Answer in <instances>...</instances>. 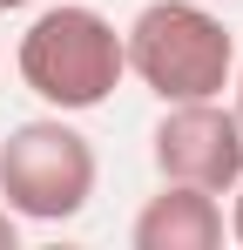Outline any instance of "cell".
<instances>
[{
  "label": "cell",
  "mask_w": 243,
  "mask_h": 250,
  "mask_svg": "<svg viewBox=\"0 0 243 250\" xmlns=\"http://www.w3.org/2000/svg\"><path fill=\"white\" fill-rule=\"evenodd\" d=\"M14 68H20L27 95L47 102L54 115H88L128 82L122 27L88 0L40 7L27 21V34H20V47H14Z\"/></svg>",
  "instance_id": "6da1fadb"
},
{
  "label": "cell",
  "mask_w": 243,
  "mask_h": 250,
  "mask_svg": "<svg viewBox=\"0 0 243 250\" xmlns=\"http://www.w3.org/2000/svg\"><path fill=\"white\" fill-rule=\"evenodd\" d=\"M122 54L156 102H209L237 75V34L202 0H149L122 27Z\"/></svg>",
  "instance_id": "7a4b0ae2"
},
{
  "label": "cell",
  "mask_w": 243,
  "mask_h": 250,
  "mask_svg": "<svg viewBox=\"0 0 243 250\" xmlns=\"http://www.w3.org/2000/svg\"><path fill=\"white\" fill-rule=\"evenodd\" d=\"M95 142L68 115H34V122L7 128L0 142V203L20 223H75L95 196Z\"/></svg>",
  "instance_id": "3957f363"
},
{
  "label": "cell",
  "mask_w": 243,
  "mask_h": 250,
  "mask_svg": "<svg viewBox=\"0 0 243 250\" xmlns=\"http://www.w3.org/2000/svg\"><path fill=\"white\" fill-rule=\"evenodd\" d=\"M149 156L162 183H196L209 196H230L243 176V128L223 95L209 102H162V122L149 128Z\"/></svg>",
  "instance_id": "277c9868"
},
{
  "label": "cell",
  "mask_w": 243,
  "mask_h": 250,
  "mask_svg": "<svg viewBox=\"0 0 243 250\" xmlns=\"http://www.w3.org/2000/svg\"><path fill=\"white\" fill-rule=\"evenodd\" d=\"M223 237H230L223 196H209L196 183H162L156 196L135 209V223H128L135 250H216Z\"/></svg>",
  "instance_id": "5b68a950"
},
{
  "label": "cell",
  "mask_w": 243,
  "mask_h": 250,
  "mask_svg": "<svg viewBox=\"0 0 243 250\" xmlns=\"http://www.w3.org/2000/svg\"><path fill=\"white\" fill-rule=\"evenodd\" d=\"M0 250H20V216L0 203Z\"/></svg>",
  "instance_id": "8992f818"
},
{
  "label": "cell",
  "mask_w": 243,
  "mask_h": 250,
  "mask_svg": "<svg viewBox=\"0 0 243 250\" xmlns=\"http://www.w3.org/2000/svg\"><path fill=\"white\" fill-rule=\"evenodd\" d=\"M223 223H230V237L243 244V176H237V189H230V216H223Z\"/></svg>",
  "instance_id": "52a82bcc"
},
{
  "label": "cell",
  "mask_w": 243,
  "mask_h": 250,
  "mask_svg": "<svg viewBox=\"0 0 243 250\" xmlns=\"http://www.w3.org/2000/svg\"><path fill=\"white\" fill-rule=\"evenodd\" d=\"M230 95H237L230 108H237V128H243V54H237V75H230Z\"/></svg>",
  "instance_id": "ba28073f"
},
{
  "label": "cell",
  "mask_w": 243,
  "mask_h": 250,
  "mask_svg": "<svg viewBox=\"0 0 243 250\" xmlns=\"http://www.w3.org/2000/svg\"><path fill=\"white\" fill-rule=\"evenodd\" d=\"M20 7H34V0H0V14H20Z\"/></svg>",
  "instance_id": "9c48e42d"
},
{
  "label": "cell",
  "mask_w": 243,
  "mask_h": 250,
  "mask_svg": "<svg viewBox=\"0 0 243 250\" xmlns=\"http://www.w3.org/2000/svg\"><path fill=\"white\" fill-rule=\"evenodd\" d=\"M0 61H7V47H0Z\"/></svg>",
  "instance_id": "30bf717a"
}]
</instances>
